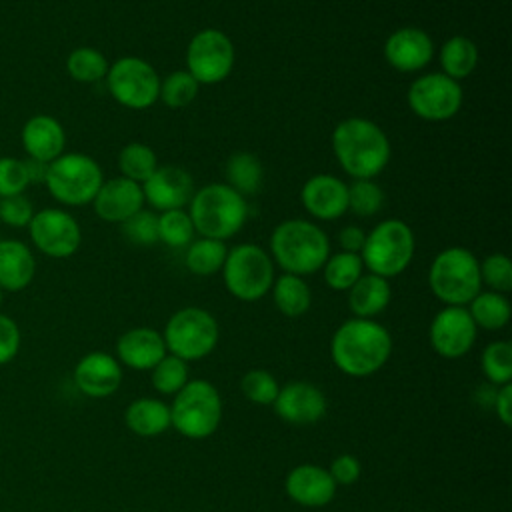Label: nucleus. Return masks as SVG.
<instances>
[{"label":"nucleus","mask_w":512,"mask_h":512,"mask_svg":"<svg viewBox=\"0 0 512 512\" xmlns=\"http://www.w3.org/2000/svg\"><path fill=\"white\" fill-rule=\"evenodd\" d=\"M20 350V328L18 324L6 316L0 314V364L10 362Z\"/></svg>","instance_id":"de8ad7c7"},{"label":"nucleus","mask_w":512,"mask_h":512,"mask_svg":"<svg viewBox=\"0 0 512 512\" xmlns=\"http://www.w3.org/2000/svg\"><path fill=\"white\" fill-rule=\"evenodd\" d=\"M364 240H366V230L356 226V224H350V226H344L338 234V244L342 248V252H352V254H360L362 246H364Z\"/></svg>","instance_id":"09e8293b"},{"label":"nucleus","mask_w":512,"mask_h":512,"mask_svg":"<svg viewBox=\"0 0 512 512\" xmlns=\"http://www.w3.org/2000/svg\"><path fill=\"white\" fill-rule=\"evenodd\" d=\"M122 226V236L136 246H152L158 240V214L152 210H138Z\"/></svg>","instance_id":"37998d69"},{"label":"nucleus","mask_w":512,"mask_h":512,"mask_svg":"<svg viewBox=\"0 0 512 512\" xmlns=\"http://www.w3.org/2000/svg\"><path fill=\"white\" fill-rule=\"evenodd\" d=\"M34 206L24 194L16 196H6L0 198V222L10 228H28L32 216H34Z\"/></svg>","instance_id":"a18cd8bd"},{"label":"nucleus","mask_w":512,"mask_h":512,"mask_svg":"<svg viewBox=\"0 0 512 512\" xmlns=\"http://www.w3.org/2000/svg\"><path fill=\"white\" fill-rule=\"evenodd\" d=\"M28 234L40 254L56 260L74 256L82 242L78 220L62 208H42L34 212Z\"/></svg>","instance_id":"4468645a"},{"label":"nucleus","mask_w":512,"mask_h":512,"mask_svg":"<svg viewBox=\"0 0 512 512\" xmlns=\"http://www.w3.org/2000/svg\"><path fill=\"white\" fill-rule=\"evenodd\" d=\"M106 86L110 96L128 110H146L158 102L160 76L150 62L122 56L108 66Z\"/></svg>","instance_id":"9b49d317"},{"label":"nucleus","mask_w":512,"mask_h":512,"mask_svg":"<svg viewBox=\"0 0 512 512\" xmlns=\"http://www.w3.org/2000/svg\"><path fill=\"white\" fill-rule=\"evenodd\" d=\"M480 280L492 292L506 294L512 290V262L506 254H490L480 262Z\"/></svg>","instance_id":"79ce46f5"},{"label":"nucleus","mask_w":512,"mask_h":512,"mask_svg":"<svg viewBox=\"0 0 512 512\" xmlns=\"http://www.w3.org/2000/svg\"><path fill=\"white\" fill-rule=\"evenodd\" d=\"M226 184L240 196H252L260 190L264 180L262 162L250 152H234L224 164Z\"/></svg>","instance_id":"c756f323"},{"label":"nucleus","mask_w":512,"mask_h":512,"mask_svg":"<svg viewBox=\"0 0 512 512\" xmlns=\"http://www.w3.org/2000/svg\"><path fill=\"white\" fill-rule=\"evenodd\" d=\"M194 226L184 208L166 210L158 216V240L170 248H186L194 240Z\"/></svg>","instance_id":"e433bc0d"},{"label":"nucleus","mask_w":512,"mask_h":512,"mask_svg":"<svg viewBox=\"0 0 512 512\" xmlns=\"http://www.w3.org/2000/svg\"><path fill=\"white\" fill-rule=\"evenodd\" d=\"M0 302H2V288H0Z\"/></svg>","instance_id":"603ef678"},{"label":"nucleus","mask_w":512,"mask_h":512,"mask_svg":"<svg viewBox=\"0 0 512 512\" xmlns=\"http://www.w3.org/2000/svg\"><path fill=\"white\" fill-rule=\"evenodd\" d=\"M234 68V44L218 28H204L186 46V72L198 84H218Z\"/></svg>","instance_id":"f8f14e48"},{"label":"nucleus","mask_w":512,"mask_h":512,"mask_svg":"<svg viewBox=\"0 0 512 512\" xmlns=\"http://www.w3.org/2000/svg\"><path fill=\"white\" fill-rule=\"evenodd\" d=\"M482 372L494 386L508 384L512 378V344L506 340H494L482 350Z\"/></svg>","instance_id":"c9c22d12"},{"label":"nucleus","mask_w":512,"mask_h":512,"mask_svg":"<svg viewBox=\"0 0 512 512\" xmlns=\"http://www.w3.org/2000/svg\"><path fill=\"white\" fill-rule=\"evenodd\" d=\"M92 206L100 220L122 224L144 208L142 186L124 176L104 180L92 200Z\"/></svg>","instance_id":"aec40b11"},{"label":"nucleus","mask_w":512,"mask_h":512,"mask_svg":"<svg viewBox=\"0 0 512 512\" xmlns=\"http://www.w3.org/2000/svg\"><path fill=\"white\" fill-rule=\"evenodd\" d=\"M26 170H28V178H30V184H44V178H46V170H48V164L44 162H38V160H32V158H26Z\"/></svg>","instance_id":"3c124183"},{"label":"nucleus","mask_w":512,"mask_h":512,"mask_svg":"<svg viewBox=\"0 0 512 512\" xmlns=\"http://www.w3.org/2000/svg\"><path fill=\"white\" fill-rule=\"evenodd\" d=\"M240 390L242 394L252 402V404H260V406H270L274 404L276 396H278V382L276 378L262 368H254L248 370L242 380H240Z\"/></svg>","instance_id":"a19ab883"},{"label":"nucleus","mask_w":512,"mask_h":512,"mask_svg":"<svg viewBox=\"0 0 512 512\" xmlns=\"http://www.w3.org/2000/svg\"><path fill=\"white\" fill-rule=\"evenodd\" d=\"M120 362L132 370H152L168 352L158 330L140 326L124 332L116 342Z\"/></svg>","instance_id":"b1692460"},{"label":"nucleus","mask_w":512,"mask_h":512,"mask_svg":"<svg viewBox=\"0 0 512 512\" xmlns=\"http://www.w3.org/2000/svg\"><path fill=\"white\" fill-rule=\"evenodd\" d=\"M194 192L196 188L190 172L172 164L158 166L154 174L142 184L144 202H148L158 212L188 206Z\"/></svg>","instance_id":"dca6fc26"},{"label":"nucleus","mask_w":512,"mask_h":512,"mask_svg":"<svg viewBox=\"0 0 512 512\" xmlns=\"http://www.w3.org/2000/svg\"><path fill=\"white\" fill-rule=\"evenodd\" d=\"M392 298L390 282L372 272L362 274L348 290V308L354 318H374L386 310Z\"/></svg>","instance_id":"a878e982"},{"label":"nucleus","mask_w":512,"mask_h":512,"mask_svg":"<svg viewBox=\"0 0 512 512\" xmlns=\"http://www.w3.org/2000/svg\"><path fill=\"white\" fill-rule=\"evenodd\" d=\"M384 206V192L374 180H354L348 186V210L358 218L374 216Z\"/></svg>","instance_id":"ea45409f"},{"label":"nucleus","mask_w":512,"mask_h":512,"mask_svg":"<svg viewBox=\"0 0 512 512\" xmlns=\"http://www.w3.org/2000/svg\"><path fill=\"white\" fill-rule=\"evenodd\" d=\"M270 290L276 308L288 318H298L306 314L312 304L310 286L304 282L302 276L284 272L280 278H274Z\"/></svg>","instance_id":"c85d7f7f"},{"label":"nucleus","mask_w":512,"mask_h":512,"mask_svg":"<svg viewBox=\"0 0 512 512\" xmlns=\"http://www.w3.org/2000/svg\"><path fill=\"white\" fill-rule=\"evenodd\" d=\"M152 386L156 392L164 396H174L180 392L186 382L190 380L188 376V364L172 354H166L154 368H152Z\"/></svg>","instance_id":"58836bf2"},{"label":"nucleus","mask_w":512,"mask_h":512,"mask_svg":"<svg viewBox=\"0 0 512 512\" xmlns=\"http://www.w3.org/2000/svg\"><path fill=\"white\" fill-rule=\"evenodd\" d=\"M226 290L242 302L264 298L274 284V262L258 244L244 242L228 250L222 264Z\"/></svg>","instance_id":"1a4fd4ad"},{"label":"nucleus","mask_w":512,"mask_h":512,"mask_svg":"<svg viewBox=\"0 0 512 512\" xmlns=\"http://www.w3.org/2000/svg\"><path fill=\"white\" fill-rule=\"evenodd\" d=\"M492 408H494L496 416L500 418V422H502L504 426H510V424H512V384H510V382L498 386Z\"/></svg>","instance_id":"8fccbe9b"},{"label":"nucleus","mask_w":512,"mask_h":512,"mask_svg":"<svg viewBox=\"0 0 512 512\" xmlns=\"http://www.w3.org/2000/svg\"><path fill=\"white\" fill-rule=\"evenodd\" d=\"M226 254L228 248L222 240L200 236L198 240H192L186 246L184 264L196 276H212L218 270H222Z\"/></svg>","instance_id":"2f4dec72"},{"label":"nucleus","mask_w":512,"mask_h":512,"mask_svg":"<svg viewBox=\"0 0 512 512\" xmlns=\"http://www.w3.org/2000/svg\"><path fill=\"white\" fill-rule=\"evenodd\" d=\"M272 406L284 422L296 426L314 424L322 420L328 410L324 392L304 380H294L282 386Z\"/></svg>","instance_id":"f3484780"},{"label":"nucleus","mask_w":512,"mask_h":512,"mask_svg":"<svg viewBox=\"0 0 512 512\" xmlns=\"http://www.w3.org/2000/svg\"><path fill=\"white\" fill-rule=\"evenodd\" d=\"M330 256V240L326 232L304 218L280 222L270 234V258L286 274L308 276L322 270Z\"/></svg>","instance_id":"7ed1b4c3"},{"label":"nucleus","mask_w":512,"mask_h":512,"mask_svg":"<svg viewBox=\"0 0 512 512\" xmlns=\"http://www.w3.org/2000/svg\"><path fill=\"white\" fill-rule=\"evenodd\" d=\"M198 88H200V84L186 70H176V72L168 74L164 80H160L158 100H162L164 106H168L172 110L186 108L196 100Z\"/></svg>","instance_id":"4c0bfd02"},{"label":"nucleus","mask_w":512,"mask_h":512,"mask_svg":"<svg viewBox=\"0 0 512 512\" xmlns=\"http://www.w3.org/2000/svg\"><path fill=\"white\" fill-rule=\"evenodd\" d=\"M20 142L28 158L50 164L64 154L66 132L58 118L50 114H34L24 122Z\"/></svg>","instance_id":"4be33fe9"},{"label":"nucleus","mask_w":512,"mask_h":512,"mask_svg":"<svg viewBox=\"0 0 512 512\" xmlns=\"http://www.w3.org/2000/svg\"><path fill=\"white\" fill-rule=\"evenodd\" d=\"M188 216L196 234L226 242L244 226L248 204L228 184L212 182L194 192L188 204Z\"/></svg>","instance_id":"20e7f679"},{"label":"nucleus","mask_w":512,"mask_h":512,"mask_svg":"<svg viewBox=\"0 0 512 512\" xmlns=\"http://www.w3.org/2000/svg\"><path fill=\"white\" fill-rule=\"evenodd\" d=\"M478 48L476 44L466 38V36H450L442 48H440V68H442V74H446L448 78L452 80H462V78H468L476 66H478Z\"/></svg>","instance_id":"cd10ccee"},{"label":"nucleus","mask_w":512,"mask_h":512,"mask_svg":"<svg viewBox=\"0 0 512 512\" xmlns=\"http://www.w3.org/2000/svg\"><path fill=\"white\" fill-rule=\"evenodd\" d=\"M106 56L92 46H78L66 56V72L72 80L82 84H94L106 78L108 72Z\"/></svg>","instance_id":"473e14b6"},{"label":"nucleus","mask_w":512,"mask_h":512,"mask_svg":"<svg viewBox=\"0 0 512 512\" xmlns=\"http://www.w3.org/2000/svg\"><path fill=\"white\" fill-rule=\"evenodd\" d=\"M124 422L136 436L152 438L166 432L170 422V406L158 398H136L124 412Z\"/></svg>","instance_id":"bb28decb"},{"label":"nucleus","mask_w":512,"mask_h":512,"mask_svg":"<svg viewBox=\"0 0 512 512\" xmlns=\"http://www.w3.org/2000/svg\"><path fill=\"white\" fill-rule=\"evenodd\" d=\"M428 286L446 306H466L482 292L480 262L462 246L444 248L430 264Z\"/></svg>","instance_id":"39448f33"},{"label":"nucleus","mask_w":512,"mask_h":512,"mask_svg":"<svg viewBox=\"0 0 512 512\" xmlns=\"http://www.w3.org/2000/svg\"><path fill=\"white\" fill-rule=\"evenodd\" d=\"M468 314L472 316L476 328H484V330H500L510 322V302L504 294L498 292H478L470 302Z\"/></svg>","instance_id":"7c9ffc66"},{"label":"nucleus","mask_w":512,"mask_h":512,"mask_svg":"<svg viewBox=\"0 0 512 512\" xmlns=\"http://www.w3.org/2000/svg\"><path fill=\"white\" fill-rule=\"evenodd\" d=\"M390 354V332L372 318H350L342 322L330 340L334 366L352 378L376 374L384 368Z\"/></svg>","instance_id":"f257e3e1"},{"label":"nucleus","mask_w":512,"mask_h":512,"mask_svg":"<svg viewBox=\"0 0 512 512\" xmlns=\"http://www.w3.org/2000/svg\"><path fill=\"white\" fill-rule=\"evenodd\" d=\"M220 328L216 318L198 306H186L174 312L162 332L166 352L194 362L206 358L218 344Z\"/></svg>","instance_id":"9d476101"},{"label":"nucleus","mask_w":512,"mask_h":512,"mask_svg":"<svg viewBox=\"0 0 512 512\" xmlns=\"http://www.w3.org/2000/svg\"><path fill=\"white\" fill-rule=\"evenodd\" d=\"M476 332L478 328L464 306H446L434 316L428 336L438 356L456 360L470 352Z\"/></svg>","instance_id":"2eb2a0df"},{"label":"nucleus","mask_w":512,"mask_h":512,"mask_svg":"<svg viewBox=\"0 0 512 512\" xmlns=\"http://www.w3.org/2000/svg\"><path fill=\"white\" fill-rule=\"evenodd\" d=\"M324 282L338 292H348L350 286L364 274V264L360 254L352 252H336L326 258L322 266Z\"/></svg>","instance_id":"f704fd0d"},{"label":"nucleus","mask_w":512,"mask_h":512,"mask_svg":"<svg viewBox=\"0 0 512 512\" xmlns=\"http://www.w3.org/2000/svg\"><path fill=\"white\" fill-rule=\"evenodd\" d=\"M300 202L312 218L336 220L348 212V184L332 174H316L304 182Z\"/></svg>","instance_id":"6ab92c4d"},{"label":"nucleus","mask_w":512,"mask_h":512,"mask_svg":"<svg viewBox=\"0 0 512 512\" xmlns=\"http://www.w3.org/2000/svg\"><path fill=\"white\" fill-rule=\"evenodd\" d=\"M36 276V258L32 248L16 238L0 240V288L2 292H20Z\"/></svg>","instance_id":"393cba45"},{"label":"nucleus","mask_w":512,"mask_h":512,"mask_svg":"<svg viewBox=\"0 0 512 512\" xmlns=\"http://www.w3.org/2000/svg\"><path fill=\"white\" fill-rule=\"evenodd\" d=\"M414 252L416 238L412 228L402 220L388 218L366 232L360 258L368 272L388 280L402 274L410 266Z\"/></svg>","instance_id":"423d86ee"},{"label":"nucleus","mask_w":512,"mask_h":512,"mask_svg":"<svg viewBox=\"0 0 512 512\" xmlns=\"http://www.w3.org/2000/svg\"><path fill=\"white\" fill-rule=\"evenodd\" d=\"M284 488L290 500L306 508L326 506L336 494V482L326 468L316 464L294 466L284 480Z\"/></svg>","instance_id":"5701e85b"},{"label":"nucleus","mask_w":512,"mask_h":512,"mask_svg":"<svg viewBox=\"0 0 512 512\" xmlns=\"http://www.w3.org/2000/svg\"><path fill=\"white\" fill-rule=\"evenodd\" d=\"M434 56V42L422 28L402 26L384 42V58L398 72H420Z\"/></svg>","instance_id":"a211bd4d"},{"label":"nucleus","mask_w":512,"mask_h":512,"mask_svg":"<svg viewBox=\"0 0 512 512\" xmlns=\"http://www.w3.org/2000/svg\"><path fill=\"white\" fill-rule=\"evenodd\" d=\"M118 168L120 176L142 186L158 168V158L148 144L130 142L118 154Z\"/></svg>","instance_id":"72a5a7b5"},{"label":"nucleus","mask_w":512,"mask_h":512,"mask_svg":"<svg viewBox=\"0 0 512 512\" xmlns=\"http://www.w3.org/2000/svg\"><path fill=\"white\" fill-rule=\"evenodd\" d=\"M328 474L332 476L336 486H350L360 478L362 466H360V460L356 456L340 454L330 462Z\"/></svg>","instance_id":"49530a36"},{"label":"nucleus","mask_w":512,"mask_h":512,"mask_svg":"<svg viewBox=\"0 0 512 512\" xmlns=\"http://www.w3.org/2000/svg\"><path fill=\"white\" fill-rule=\"evenodd\" d=\"M104 182L100 164L82 152H64L48 164L44 186L64 206L92 204Z\"/></svg>","instance_id":"6e6552de"},{"label":"nucleus","mask_w":512,"mask_h":512,"mask_svg":"<svg viewBox=\"0 0 512 512\" xmlns=\"http://www.w3.org/2000/svg\"><path fill=\"white\" fill-rule=\"evenodd\" d=\"M222 420V398L216 386L202 378H192L174 394L170 422L184 438L204 440L216 432Z\"/></svg>","instance_id":"0eeeda50"},{"label":"nucleus","mask_w":512,"mask_h":512,"mask_svg":"<svg viewBox=\"0 0 512 512\" xmlns=\"http://www.w3.org/2000/svg\"><path fill=\"white\" fill-rule=\"evenodd\" d=\"M332 152L340 168L354 180H372L390 162V140L372 120L352 116L336 124Z\"/></svg>","instance_id":"f03ea898"},{"label":"nucleus","mask_w":512,"mask_h":512,"mask_svg":"<svg viewBox=\"0 0 512 512\" xmlns=\"http://www.w3.org/2000/svg\"><path fill=\"white\" fill-rule=\"evenodd\" d=\"M464 92L460 84L442 72H430L418 76L408 92V108L422 120L444 122L454 118L462 108Z\"/></svg>","instance_id":"ddd939ff"},{"label":"nucleus","mask_w":512,"mask_h":512,"mask_svg":"<svg viewBox=\"0 0 512 512\" xmlns=\"http://www.w3.org/2000/svg\"><path fill=\"white\" fill-rule=\"evenodd\" d=\"M120 362L106 352H88L74 368V384L90 398H106L120 388Z\"/></svg>","instance_id":"412c9836"},{"label":"nucleus","mask_w":512,"mask_h":512,"mask_svg":"<svg viewBox=\"0 0 512 512\" xmlns=\"http://www.w3.org/2000/svg\"><path fill=\"white\" fill-rule=\"evenodd\" d=\"M30 186L24 158L0 156V198L24 194Z\"/></svg>","instance_id":"c03bdc74"}]
</instances>
